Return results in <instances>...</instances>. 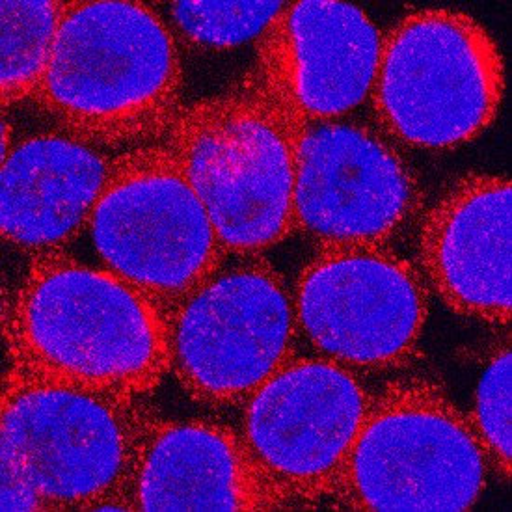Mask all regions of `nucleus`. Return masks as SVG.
<instances>
[{"mask_svg": "<svg viewBox=\"0 0 512 512\" xmlns=\"http://www.w3.org/2000/svg\"><path fill=\"white\" fill-rule=\"evenodd\" d=\"M291 127L295 231L317 250L390 246L418 226V176L377 125L343 118Z\"/></svg>", "mask_w": 512, "mask_h": 512, "instance_id": "nucleus-10", "label": "nucleus"}, {"mask_svg": "<svg viewBox=\"0 0 512 512\" xmlns=\"http://www.w3.org/2000/svg\"><path fill=\"white\" fill-rule=\"evenodd\" d=\"M32 103L95 148L162 144L185 107L176 36L144 2H66Z\"/></svg>", "mask_w": 512, "mask_h": 512, "instance_id": "nucleus-2", "label": "nucleus"}, {"mask_svg": "<svg viewBox=\"0 0 512 512\" xmlns=\"http://www.w3.org/2000/svg\"><path fill=\"white\" fill-rule=\"evenodd\" d=\"M8 367L127 397L170 373L166 313L133 283L54 252L30 257L2 293Z\"/></svg>", "mask_w": 512, "mask_h": 512, "instance_id": "nucleus-1", "label": "nucleus"}, {"mask_svg": "<svg viewBox=\"0 0 512 512\" xmlns=\"http://www.w3.org/2000/svg\"><path fill=\"white\" fill-rule=\"evenodd\" d=\"M380 53L382 32L358 6L293 2L257 40L241 86L291 125L336 122L369 101Z\"/></svg>", "mask_w": 512, "mask_h": 512, "instance_id": "nucleus-12", "label": "nucleus"}, {"mask_svg": "<svg viewBox=\"0 0 512 512\" xmlns=\"http://www.w3.org/2000/svg\"><path fill=\"white\" fill-rule=\"evenodd\" d=\"M112 159L56 129L14 140L2 159V239L28 257L64 252L86 230Z\"/></svg>", "mask_w": 512, "mask_h": 512, "instance_id": "nucleus-15", "label": "nucleus"}, {"mask_svg": "<svg viewBox=\"0 0 512 512\" xmlns=\"http://www.w3.org/2000/svg\"><path fill=\"white\" fill-rule=\"evenodd\" d=\"M511 181L470 174L423 209L418 269L449 310L481 323L511 321Z\"/></svg>", "mask_w": 512, "mask_h": 512, "instance_id": "nucleus-13", "label": "nucleus"}, {"mask_svg": "<svg viewBox=\"0 0 512 512\" xmlns=\"http://www.w3.org/2000/svg\"><path fill=\"white\" fill-rule=\"evenodd\" d=\"M66 2L2 0V110L32 101L47 73Z\"/></svg>", "mask_w": 512, "mask_h": 512, "instance_id": "nucleus-16", "label": "nucleus"}, {"mask_svg": "<svg viewBox=\"0 0 512 512\" xmlns=\"http://www.w3.org/2000/svg\"><path fill=\"white\" fill-rule=\"evenodd\" d=\"M159 412L146 397L6 367L2 511H125L122 490Z\"/></svg>", "mask_w": 512, "mask_h": 512, "instance_id": "nucleus-3", "label": "nucleus"}, {"mask_svg": "<svg viewBox=\"0 0 512 512\" xmlns=\"http://www.w3.org/2000/svg\"><path fill=\"white\" fill-rule=\"evenodd\" d=\"M298 336L315 356L358 371L412 362L429 319V287L390 246L319 250L298 272Z\"/></svg>", "mask_w": 512, "mask_h": 512, "instance_id": "nucleus-9", "label": "nucleus"}, {"mask_svg": "<svg viewBox=\"0 0 512 512\" xmlns=\"http://www.w3.org/2000/svg\"><path fill=\"white\" fill-rule=\"evenodd\" d=\"M170 373L192 401L241 406L297 356L293 293L259 256L222 265L168 311Z\"/></svg>", "mask_w": 512, "mask_h": 512, "instance_id": "nucleus-8", "label": "nucleus"}, {"mask_svg": "<svg viewBox=\"0 0 512 512\" xmlns=\"http://www.w3.org/2000/svg\"><path fill=\"white\" fill-rule=\"evenodd\" d=\"M164 144L226 254L259 256L295 233L293 127L261 97L239 86L185 105Z\"/></svg>", "mask_w": 512, "mask_h": 512, "instance_id": "nucleus-6", "label": "nucleus"}, {"mask_svg": "<svg viewBox=\"0 0 512 512\" xmlns=\"http://www.w3.org/2000/svg\"><path fill=\"white\" fill-rule=\"evenodd\" d=\"M371 403L349 367L295 356L241 406L244 445L285 511L328 501Z\"/></svg>", "mask_w": 512, "mask_h": 512, "instance_id": "nucleus-11", "label": "nucleus"}, {"mask_svg": "<svg viewBox=\"0 0 512 512\" xmlns=\"http://www.w3.org/2000/svg\"><path fill=\"white\" fill-rule=\"evenodd\" d=\"M490 470L485 445L444 386L395 378L378 395L326 501L351 511H468Z\"/></svg>", "mask_w": 512, "mask_h": 512, "instance_id": "nucleus-4", "label": "nucleus"}, {"mask_svg": "<svg viewBox=\"0 0 512 512\" xmlns=\"http://www.w3.org/2000/svg\"><path fill=\"white\" fill-rule=\"evenodd\" d=\"M86 231L105 269L133 283L166 315L228 256L164 142L114 155Z\"/></svg>", "mask_w": 512, "mask_h": 512, "instance_id": "nucleus-7", "label": "nucleus"}, {"mask_svg": "<svg viewBox=\"0 0 512 512\" xmlns=\"http://www.w3.org/2000/svg\"><path fill=\"white\" fill-rule=\"evenodd\" d=\"M287 2H164L162 19L177 43L196 51H230L259 40ZM159 12V10H157Z\"/></svg>", "mask_w": 512, "mask_h": 512, "instance_id": "nucleus-17", "label": "nucleus"}, {"mask_svg": "<svg viewBox=\"0 0 512 512\" xmlns=\"http://www.w3.org/2000/svg\"><path fill=\"white\" fill-rule=\"evenodd\" d=\"M505 69L498 43L472 15L418 10L382 34L369 107L399 148L449 151L498 116Z\"/></svg>", "mask_w": 512, "mask_h": 512, "instance_id": "nucleus-5", "label": "nucleus"}, {"mask_svg": "<svg viewBox=\"0 0 512 512\" xmlns=\"http://www.w3.org/2000/svg\"><path fill=\"white\" fill-rule=\"evenodd\" d=\"M122 501L125 511H285L239 429L161 416L138 447Z\"/></svg>", "mask_w": 512, "mask_h": 512, "instance_id": "nucleus-14", "label": "nucleus"}, {"mask_svg": "<svg viewBox=\"0 0 512 512\" xmlns=\"http://www.w3.org/2000/svg\"><path fill=\"white\" fill-rule=\"evenodd\" d=\"M511 341L496 343L486 358L468 418L485 445L490 468L511 479Z\"/></svg>", "mask_w": 512, "mask_h": 512, "instance_id": "nucleus-18", "label": "nucleus"}]
</instances>
